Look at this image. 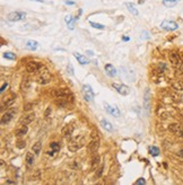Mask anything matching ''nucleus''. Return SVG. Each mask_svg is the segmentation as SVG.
I'll return each mask as SVG.
<instances>
[{"label":"nucleus","mask_w":183,"mask_h":185,"mask_svg":"<svg viewBox=\"0 0 183 185\" xmlns=\"http://www.w3.org/2000/svg\"><path fill=\"white\" fill-rule=\"evenodd\" d=\"M42 68H43L42 63L36 62V61H30V62H27V65H26V71L30 73L38 72V70L42 69Z\"/></svg>","instance_id":"0eeeda50"},{"label":"nucleus","mask_w":183,"mask_h":185,"mask_svg":"<svg viewBox=\"0 0 183 185\" xmlns=\"http://www.w3.org/2000/svg\"><path fill=\"white\" fill-rule=\"evenodd\" d=\"M122 40H123V41H129V37H127V36H123V37H122Z\"/></svg>","instance_id":"c03bdc74"},{"label":"nucleus","mask_w":183,"mask_h":185,"mask_svg":"<svg viewBox=\"0 0 183 185\" xmlns=\"http://www.w3.org/2000/svg\"><path fill=\"white\" fill-rule=\"evenodd\" d=\"M66 22H67V25H68V27L70 30H74V28H75V21L73 19L71 16H67V17H66Z\"/></svg>","instance_id":"c85d7f7f"},{"label":"nucleus","mask_w":183,"mask_h":185,"mask_svg":"<svg viewBox=\"0 0 183 185\" xmlns=\"http://www.w3.org/2000/svg\"><path fill=\"white\" fill-rule=\"evenodd\" d=\"M176 155L179 156V157H182V158H183V148L179 151V152H178V154H176Z\"/></svg>","instance_id":"a19ab883"},{"label":"nucleus","mask_w":183,"mask_h":185,"mask_svg":"<svg viewBox=\"0 0 183 185\" xmlns=\"http://www.w3.org/2000/svg\"><path fill=\"white\" fill-rule=\"evenodd\" d=\"M34 1H38V2H44V0H34Z\"/></svg>","instance_id":"49530a36"},{"label":"nucleus","mask_w":183,"mask_h":185,"mask_svg":"<svg viewBox=\"0 0 183 185\" xmlns=\"http://www.w3.org/2000/svg\"><path fill=\"white\" fill-rule=\"evenodd\" d=\"M90 24L93 26L94 28H98V30H104L105 28V26L102 25V24H98V23H95V22H90Z\"/></svg>","instance_id":"f704fd0d"},{"label":"nucleus","mask_w":183,"mask_h":185,"mask_svg":"<svg viewBox=\"0 0 183 185\" xmlns=\"http://www.w3.org/2000/svg\"><path fill=\"white\" fill-rule=\"evenodd\" d=\"M16 112H17V108H16V107H10V108H9L8 111L5 113L4 115L1 116V125L8 124L9 122L14 119V116H15Z\"/></svg>","instance_id":"20e7f679"},{"label":"nucleus","mask_w":183,"mask_h":185,"mask_svg":"<svg viewBox=\"0 0 183 185\" xmlns=\"http://www.w3.org/2000/svg\"><path fill=\"white\" fill-rule=\"evenodd\" d=\"M16 147H17L18 149H23V148H25L26 147V142L25 141H18L16 143Z\"/></svg>","instance_id":"c9c22d12"},{"label":"nucleus","mask_w":183,"mask_h":185,"mask_svg":"<svg viewBox=\"0 0 183 185\" xmlns=\"http://www.w3.org/2000/svg\"><path fill=\"white\" fill-rule=\"evenodd\" d=\"M168 130H170L172 133H174L175 136H178L180 138H183V126L180 124H176V123H173L168 126Z\"/></svg>","instance_id":"9b49d317"},{"label":"nucleus","mask_w":183,"mask_h":185,"mask_svg":"<svg viewBox=\"0 0 183 185\" xmlns=\"http://www.w3.org/2000/svg\"><path fill=\"white\" fill-rule=\"evenodd\" d=\"M104 69H105V72H106L107 76H110V77H115L116 76V69H115L114 67L112 65H105V67H104Z\"/></svg>","instance_id":"f3484780"},{"label":"nucleus","mask_w":183,"mask_h":185,"mask_svg":"<svg viewBox=\"0 0 183 185\" xmlns=\"http://www.w3.org/2000/svg\"><path fill=\"white\" fill-rule=\"evenodd\" d=\"M81 91H83V95H84V98L87 100V102H92L94 98V91L92 89V87L90 85H84L83 88H81Z\"/></svg>","instance_id":"6e6552de"},{"label":"nucleus","mask_w":183,"mask_h":185,"mask_svg":"<svg viewBox=\"0 0 183 185\" xmlns=\"http://www.w3.org/2000/svg\"><path fill=\"white\" fill-rule=\"evenodd\" d=\"M26 49L27 50H31V51H35L36 49L38 47V42L36 41H33V40H30V41H27L26 42Z\"/></svg>","instance_id":"a211bd4d"},{"label":"nucleus","mask_w":183,"mask_h":185,"mask_svg":"<svg viewBox=\"0 0 183 185\" xmlns=\"http://www.w3.org/2000/svg\"><path fill=\"white\" fill-rule=\"evenodd\" d=\"M41 149H42V143H41V141L35 142L34 145H33V152H34L36 156L40 155V152H41Z\"/></svg>","instance_id":"a878e982"},{"label":"nucleus","mask_w":183,"mask_h":185,"mask_svg":"<svg viewBox=\"0 0 183 185\" xmlns=\"http://www.w3.org/2000/svg\"><path fill=\"white\" fill-rule=\"evenodd\" d=\"M136 184L137 185H144V184H146V181H145V178H139L138 181L136 182Z\"/></svg>","instance_id":"58836bf2"},{"label":"nucleus","mask_w":183,"mask_h":185,"mask_svg":"<svg viewBox=\"0 0 183 185\" xmlns=\"http://www.w3.org/2000/svg\"><path fill=\"white\" fill-rule=\"evenodd\" d=\"M31 86V80L28 78H23V80H21V91H27Z\"/></svg>","instance_id":"b1692460"},{"label":"nucleus","mask_w":183,"mask_h":185,"mask_svg":"<svg viewBox=\"0 0 183 185\" xmlns=\"http://www.w3.org/2000/svg\"><path fill=\"white\" fill-rule=\"evenodd\" d=\"M27 131H28L27 125H21L19 129L16 130V136H17L18 138H21V137H23V136H25L27 133Z\"/></svg>","instance_id":"412c9836"},{"label":"nucleus","mask_w":183,"mask_h":185,"mask_svg":"<svg viewBox=\"0 0 183 185\" xmlns=\"http://www.w3.org/2000/svg\"><path fill=\"white\" fill-rule=\"evenodd\" d=\"M149 97H150V93H149V89H147L145 93V98H144V104H145V110L147 114H148L149 111Z\"/></svg>","instance_id":"393cba45"},{"label":"nucleus","mask_w":183,"mask_h":185,"mask_svg":"<svg viewBox=\"0 0 183 185\" xmlns=\"http://www.w3.org/2000/svg\"><path fill=\"white\" fill-rule=\"evenodd\" d=\"M104 107H105V110L107 111V113H110L111 115L115 116V117H119V116L121 115V112H120V110L116 107V106H112L110 104L105 103L104 104Z\"/></svg>","instance_id":"ddd939ff"},{"label":"nucleus","mask_w":183,"mask_h":185,"mask_svg":"<svg viewBox=\"0 0 183 185\" xmlns=\"http://www.w3.org/2000/svg\"><path fill=\"white\" fill-rule=\"evenodd\" d=\"M35 119V114L34 113H30V114H26L25 116H23L21 117V120H19V124L21 125H27L32 123Z\"/></svg>","instance_id":"4468645a"},{"label":"nucleus","mask_w":183,"mask_h":185,"mask_svg":"<svg viewBox=\"0 0 183 185\" xmlns=\"http://www.w3.org/2000/svg\"><path fill=\"white\" fill-rule=\"evenodd\" d=\"M6 183H7V184H14V182H11V181H7Z\"/></svg>","instance_id":"a18cd8bd"},{"label":"nucleus","mask_w":183,"mask_h":185,"mask_svg":"<svg viewBox=\"0 0 183 185\" xmlns=\"http://www.w3.org/2000/svg\"><path fill=\"white\" fill-rule=\"evenodd\" d=\"M101 125H102L103 129H105L106 131H113V125H112V123L111 122H109L107 120H101Z\"/></svg>","instance_id":"aec40b11"},{"label":"nucleus","mask_w":183,"mask_h":185,"mask_svg":"<svg viewBox=\"0 0 183 185\" xmlns=\"http://www.w3.org/2000/svg\"><path fill=\"white\" fill-rule=\"evenodd\" d=\"M126 7L128 8V10L130 11V13L133 15V16H138L139 15V11H138V9L136 8V6L132 4V2H126Z\"/></svg>","instance_id":"6ab92c4d"},{"label":"nucleus","mask_w":183,"mask_h":185,"mask_svg":"<svg viewBox=\"0 0 183 185\" xmlns=\"http://www.w3.org/2000/svg\"><path fill=\"white\" fill-rule=\"evenodd\" d=\"M112 87H113L120 95L127 96V95L130 94V88H129L127 85H123V84H112Z\"/></svg>","instance_id":"1a4fd4ad"},{"label":"nucleus","mask_w":183,"mask_h":185,"mask_svg":"<svg viewBox=\"0 0 183 185\" xmlns=\"http://www.w3.org/2000/svg\"><path fill=\"white\" fill-rule=\"evenodd\" d=\"M74 56H75V58L78 60V62H79L80 65H86V63L88 62V61H87V58L84 56L83 54H80V53H77V52H75V53H74Z\"/></svg>","instance_id":"4be33fe9"},{"label":"nucleus","mask_w":183,"mask_h":185,"mask_svg":"<svg viewBox=\"0 0 183 185\" xmlns=\"http://www.w3.org/2000/svg\"><path fill=\"white\" fill-rule=\"evenodd\" d=\"M121 72H122V77L126 78L128 81H133L135 80V73L131 69H128L127 67H121Z\"/></svg>","instance_id":"f8f14e48"},{"label":"nucleus","mask_w":183,"mask_h":185,"mask_svg":"<svg viewBox=\"0 0 183 185\" xmlns=\"http://www.w3.org/2000/svg\"><path fill=\"white\" fill-rule=\"evenodd\" d=\"M50 147H51V150H53L54 152L60 150V145L58 142H52L51 145H50Z\"/></svg>","instance_id":"72a5a7b5"},{"label":"nucleus","mask_w":183,"mask_h":185,"mask_svg":"<svg viewBox=\"0 0 183 185\" xmlns=\"http://www.w3.org/2000/svg\"><path fill=\"white\" fill-rule=\"evenodd\" d=\"M4 58L8 59V60H15V59H16V54L13 53V52H5Z\"/></svg>","instance_id":"2f4dec72"},{"label":"nucleus","mask_w":183,"mask_h":185,"mask_svg":"<svg viewBox=\"0 0 183 185\" xmlns=\"http://www.w3.org/2000/svg\"><path fill=\"white\" fill-rule=\"evenodd\" d=\"M170 61L171 63L175 67H179L181 65V58L176 52H171L170 53Z\"/></svg>","instance_id":"dca6fc26"},{"label":"nucleus","mask_w":183,"mask_h":185,"mask_svg":"<svg viewBox=\"0 0 183 185\" xmlns=\"http://www.w3.org/2000/svg\"><path fill=\"white\" fill-rule=\"evenodd\" d=\"M103 171H104V165H101V166L96 169V173H95V178H100V177L102 176Z\"/></svg>","instance_id":"473e14b6"},{"label":"nucleus","mask_w":183,"mask_h":185,"mask_svg":"<svg viewBox=\"0 0 183 185\" xmlns=\"http://www.w3.org/2000/svg\"><path fill=\"white\" fill-rule=\"evenodd\" d=\"M52 95L54 96L55 98H64L66 100H68L69 103L74 102V95L67 88H57V89L52 91Z\"/></svg>","instance_id":"f03ea898"},{"label":"nucleus","mask_w":183,"mask_h":185,"mask_svg":"<svg viewBox=\"0 0 183 185\" xmlns=\"http://www.w3.org/2000/svg\"><path fill=\"white\" fill-rule=\"evenodd\" d=\"M101 161V158L100 156H94L93 159H92V169H95V168L98 166V164Z\"/></svg>","instance_id":"c756f323"},{"label":"nucleus","mask_w":183,"mask_h":185,"mask_svg":"<svg viewBox=\"0 0 183 185\" xmlns=\"http://www.w3.org/2000/svg\"><path fill=\"white\" fill-rule=\"evenodd\" d=\"M90 141L87 145V150L90 154H95L98 150V147H100V137H98L97 132H92L90 134Z\"/></svg>","instance_id":"7ed1b4c3"},{"label":"nucleus","mask_w":183,"mask_h":185,"mask_svg":"<svg viewBox=\"0 0 183 185\" xmlns=\"http://www.w3.org/2000/svg\"><path fill=\"white\" fill-rule=\"evenodd\" d=\"M36 81L40 84V85H47L49 82L51 81V76L47 70H44V71H41V73L36 78Z\"/></svg>","instance_id":"423d86ee"},{"label":"nucleus","mask_w":183,"mask_h":185,"mask_svg":"<svg viewBox=\"0 0 183 185\" xmlns=\"http://www.w3.org/2000/svg\"><path fill=\"white\" fill-rule=\"evenodd\" d=\"M7 87H8V84H7V82L2 84V86H1V89H0V91H1V93H4V91H6V88H7Z\"/></svg>","instance_id":"ea45409f"},{"label":"nucleus","mask_w":183,"mask_h":185,"mask_svg":"<svg viewBox=\"0 0 183 185\" xmlns=\"http://www.w3.org/2000/svg\"><path fill=\"white\" fill-rule=\"evenodd\" d=\"M180 2V0H163V5L165 7H168V8H172Z\"/></svg>","instance_id":"5701e85b"},{"label":"nucleus","mask_w":183,"mask_h":185,"mask_svg":"<svg viewBox=\"0 0 183 185\" xmlns=\"http://www.w3.org/2000/svg\"><path fill=\"white\" fill-rule=\"evenodd\" d=\"M149 152H150V155H152V156H155V157H156V156L159 155V152H161V151H159V149H158L157 147L152 146L150 148H149Z\"/></svg>","instance_id":"7c9ffc66"},{"label":"nucleus","mask_w":183,"mask_h":185,"mask_svg":"<svg viewBox=\"0 0 183 185\" xmlns=\"http://www.w3.org/2000/svg\"><path fill=\"white\" fill-rule=\"evenodd\" d=\"M84 146H85V138L81 137V136H78V137L70 139V141L68 143V149L71 152H76Z\"/></svg>","instance_id":"f257e3e1"},{"label":"nucleus","mask_w":183,"mask_h":185,"mask_svg":"<svg viewBox=\"0 0 183 185\" xmlns=\"http://www.w3.org/2000/svg\"><path fill=\"white\" fill-rule=\"evenodd\" d=\"M66 5H75L74 1H66Z\"/></svg>","instance_id":"37998d69"},{"label":"nucleus","mask_w":183,"mask_h":185,"mask_svg":"<svg viewBox=\"0 0 183 185\" xmlns=\"http://www.w3.org/2000/svg\"><path fill=\"white\" fill-rule=\"evenodd\" d=\"M161 27H162L163 30L172 32V30H178V28H179V25H178L175 22H173V21H164V22H162V24H161Z\"/></svg>","instance_id":"9d476101"},{"label":"nucleus","mask_w":183,"mask_h":185,"mask_svg":"<svg viewBox=\"0 0 183 185\" xmlns=\"http://www.w3.org/2000/svg\"><path fill=\"white\" fill-rule=\"evenodd\" d=\"M74 125L73 124H66L62 128V130H61V133H62V136L64 137H66V138H69V137H71V134H73L74 132Z\"/></svg>","instance_id":"2eb2a0df"},{"label":"nucleus","mask_w":183,"mask_h":185,"mask_svg":"<svg viewBox=\"0 0 183 185\" xmlns=\"http://www.w3.org/2000/svg\"><path fill=\"white\" fill-rule=\"evenodd\" d=\"M25 18L26 13H24V11H11L7 16V19L9 22H19V21H24Z\"/></svg>","instance_id":"39448f33"},{"label":"nucleus","mask_w":183,"mask_h":185,"mask_svg":"<svg viewBox=\"0 0 183 185\" xmlns=\"http://www.w3.org/2000/svg\"><path fill=\"white\" fill-rule=\"evenodd\" d=\"M67 70H68L69 75L74 76V68H73V65H71V63H69V65H68V67H67Z\"/></svg>","instance_id":"e433bc0d"},{"label":"nucleus","mask_w":183,"mask_h":185,"mask_svg":"<svg viewBox=\"0 0 183 185\" xmlns=\"http://www.w3.org/2000/svg\"><path fill=\"white\" fill-rule=\"evenodd\" d=\"M34 155L32 152H27L26 154V164L28 166H33V164H34Z\"/></svg>","instance_id":"cd10ccee"},{"label":"nucleus","mask_w":183,"mask_h":185,"mask_svg":"<svg viewBox=\"0 0 183 185\" xmlns=\"http://www.w3.org/2000/svg\"><path fill=\"white\" fill-rule=\"evenodd\" d=\"M15 99H16V95L15 94L10 95L9 97L5 98V104H6V106H11V105L15 103Z\"/></svg>","instance_id":"bb28decb"},{"label":"nucleus","mask_w":183,"mask_h":185,"mask_svg":"<svg viewBox=\"0 0 183 185\" xmlns=\"http://www.w3.org/2000/svg\"><path fill=\"white\" fill-rule=\"evenodd\" d=\"M51 112H52L51 107H47V110H45V113H44V116H45V117H49V116H50V114H51Z\"/></svg>","instance_id":"4c0bfd02"},{"label":"nucleus","mask_w":183,"mask_h":185,"mask_svg":"<svg viewBox=\"0 0 183 185\" xmlns=\"http://www.w3.org/2000/svg\"><path fill=\"white\" fill-rule=\"evenodd\" d=\"M31 106H32V104H28V105H26L24 110H25V111H30L31 108H32V107H31Z\"/></svg>","instance_id":"79ce46f5"}]
</instances>
